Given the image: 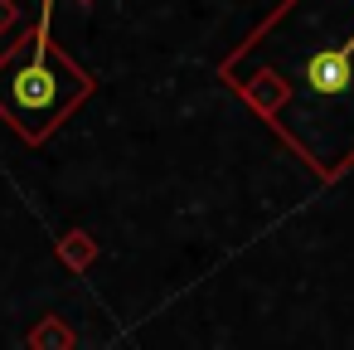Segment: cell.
<instances>
[{
	"label": "cell",
	"mask_w": 354,
	"mask_h": 350,
	"mask_svg": "<svg viewBox=\"0 0 354 350\" xmlns=\"http://www.w3.org/2000/svg\"><path fill=\"white\" fill-rule=\"evenodd\" d=\"M54 0H44V15L35 30H25L6 54H0V117L15 127L20 141L39 146L49 141L64 117L93 98L97 78L78 69L59 44H54Z\"/></svg>",
	"instance_id": "7a4b0ae2"
},
{
	"label": "cell",
	"mask_w": 354,
	"mask_h": 350,
	"mask_svg": "<svg viewBox=\"0 0 354 350\" xmlns=\"http://www.w3.org/2000/svg\"><path fill=\"white\" fill-rule=\"evenodd\" d=\"M59 253H64V263H68L73 272H83V268H93V263H97V238H93V234H83V229H73V234H64Z\"/></svg>",
	"instance_id": "3957f363"
},
{
	"label": "cell",
	"mask_w": 354,
	"mask_h": 350,
	"mask_svg": "<svg viewBox=\"0 0 354 350\" xmlns=\"http://www.w3.org/2000/svg\"><path fill=\"white\" fill-rule=\"evenodd\" d=\"M30 340H35V345H73V331H68V326H59V321L49 316V321H44Z\"/></svg>",
	"instance_id": "277c9868"
},
{
	"label": "cell",
	"mask_w": 354,
	"mask_h": 350,
	"mask_svg": "<svg viewBox=\"0 0 354 350\" xmlns=\"http://www.w3.org/2000/svg\"><path fill=\"white\" fill-rule=\"evenodd\" d=\"M10 20H15V6H10V0H0V30H6Z\"/></svg>",
	"instance_id": "5b68a950"
},
{
	"label": "cell",
	"mask_w": 354,
	"mask_h": 350,
	"mask_svg": "<svg viewBox=\"0 0 354 350\" xmlns=\"http://www.w3.org/2000/svg\"><path fill=\"white\" fill-rule=\"evenodd\" d=\"M83 6H88V0H83Z\"/></svg>",
	"instance_id": "8992f818"
},
{
	"label": "cell",
	"mask_w": 354,
	"mask_h": 350,
	"mask_svg": "<svg viewBox=\"0 0 354 350\" xmlns=\"http://www.w3.org/2000/svg\"><path fill=\"white\" fill-rule=\"evenodd\" d=\"M257 30L277 40V64H223V83L301 161L325 122L320 180H335L354 166V0H286Z\"/></svg>",
	"instance_id": "6da1fadb"
}]
</instances>
